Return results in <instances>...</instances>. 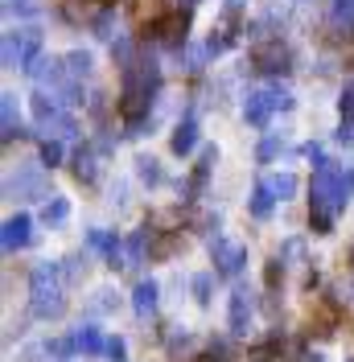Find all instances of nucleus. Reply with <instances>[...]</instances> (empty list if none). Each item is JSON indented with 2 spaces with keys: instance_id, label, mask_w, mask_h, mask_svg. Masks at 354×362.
Returning a JSON list of instances; mask_svg holds the SVG:
<instances>
[{
  "instance_id": "37998d69",
  "label": "nucleus",
  "mask_w": 354,
  "mask_h": 362,
  "mask_svg": "<svg viewBox=\"0 0 354 362\" xmlns=\"http://www.w3.org/2000/svg\"><path fill=\"white\" fill-rule=\"evenodd\" d=\"M198 362H219V358H215V354H206V358H198Z\"/></svg>"
},
{
  "instance_id": "7c9ffc66",
  "label": "nucleus",
  "mask_w": 354,
  "mask_h": 362,
  "mask_svg": "<svg viewBox=\"0 0 354 362\" xmlns=\"http://www.w3.org/2000/svg\"><path fill=\"white\" fill-rule=\"evenodd\" d=\"M177 247H181V235H173V230H169V235H161V239L153 235V259H169Z\"/></svg>"
},
{
  "instance_id": "cd10ccee",
  "label": "nucleus",
  "mask_w": 354,
  "mask_h": 362,
  "mask_svg": "<svg viewBox=\"0 0 354 362\" xmlns=\"http://www.w3.org/2000/svg\"><path fill=\"white\" fill-rule=\"evenodd\" d=\"M21 66V29L17 33H4V70Z\"/></svg>"
},
{
  "instance_id": "4468645a",
  "label": "nucleus",
  "mask_w": 354,
  "mask_h": 362,
  "mask_svg": "<svg viewBox=\"0 0 354 362\" xmlns=\"http://www.w3.org/2000/svg\"><path fill=\"white\" fill-rule=\"evenodd\" d=\"M99 148H91V144H83L74 157H70V169H74V181H83V185H95L99 181Z\"/></svg>"
},
{
  "instance_id": "aec40b11",
  "label": "nucleus",
  "mask_w": 354,
  "mask_h": 362,
  "mask_svg": "<svg viewBox=\"0 0 354 362\" xmlns=\"http://www.w3.org/2000/svg\"><path fill=\"white\" fill-rule=\"evenodd\" d=\"M136 177L144 181L149 189H161V185H165V173H161V160H156V157H144V153L136 157Z\"/></svg>"
},
{
  "instance_id": "49530a36",
  "label": "nucleus",
  "mask_w": 354,
  "mask_h": 362,
  "mask_svg": "<svg viewBox=\"0 0 354 362\" xmlns=\"http://www.w3.org/2000/svg\"><path fill=\"white\" fill-rule=\"evenodd\" d=\"M350 296H354V284H350Z\"/></svg>"
},
{
  "instance_id": "a18cd8bd",
  "label": "nucleus",
  "mask_w": 354,
  "mask_h": 362,
  "mask_svg": "<svg viewBox=\"0 0 354 362\" xmlns=\"http://www.w3.org/2000/svg\"><path fill=\"white\" fill-rule=\"evenodd\" d=\"M350 264H354V251H350Z\"/></svg>"
},
{
  "instance_id": "f257e3e1",
  "label": "nucleus",
  "mask_w": 354,
  "mask_h": 362,
  "mask_svg": "<svg viewBox=\"0 0 354 362\" xmlns=\"http://www.w3.org/2000/svg\"><path fill=\"white\" fill-rule=\"evenodd\" d=\"M346 169L342 165H333L330 157L317 160V169H313V181H309V223L317 235H330L333 230V218H338V210L346 206Z\"/></svg>"
},
{
  "instance_id": "a19ab883",
  "label": "nucleus",
  "mask_w": 354,
  "mask_h": 362,
  "mask_svg": "<svg viewBox=\"0 0 354 362\" xmlns=\"http://www.w3.org/2000/svg\"><path fill=\"white\" fill-rule=\"evenodd\" d=\"M301 153H305V157H309L313 165H317V160H326V148H321V144H317V140H309V144H305V148H301Z\"/></svg>"
},
{
  "instance_id": "f8f14e48",
  "label": "nucleus",
  "mask_w": 354,
  "mask_h": 362,
  "mask_svg": "<svg viewBox=\"0 0 354 362\" xmlns=\"http://www.w3.org/2000/svg\"><path fill=\"white\" fill-rule=\"evenodd\" d=\"M124 255H128V268H144V259H153V226H140L124 239Z\"/></svg>"
},
{
  "instance_id": "6ab92c4d",
  "label": "nucleus",
  "mask_w": 354,
  "mask_h": 362,
  "mask_svg": "<svg viewBox=\"0 0 354 362\" xmlns=\"http://www.w3.org/2000/svg\"><path fill=\"white\" fill-rule=\"evenodd\" d=\"M156 296H161V288H156L153 280H140L132 288V309L136 317H153L156 313Z\"/></svg>"
},
{
  "instance_id": "2f4dec72",
  "label": "nucleus",
  "mask_w": 354,
  "mask_h": 362,
  "mask_svg": "<svg viewBox=\"0 0 354 362\" xmlns=\"http://www.w3.org/2000/svg\"><path fill=\"white\" fill-rule=\"evenodd\" d=\"M42 165L45 169H58L62 165V140H54V136L42 140Z\"/></svg>"
},
{
  "instance_id": "4be33fe9",
  "label": "nucleus",
  "mask_w": 354,
  "mask_h": 362,
  "mask_svg": "<svg viewBox=\"0 0 354 362\" xmlns=\"http://www.w3.org/2000/svg\"><path fill=\"white\" fill-rule=\"evenodd\" d=\"M244 13H247V0H227L222 4V29L235 37L239 33V21H244Z\"/></svg>"
},
{
  "instance_id": "dca6fc26",
  "label": "nucleus",
  "mask_w": 354,
  "mask_h": 362,
  "mask_svg": "<svg viewBox=\"0 0 354 362\" xmlns=\"http://www.w3.org/2000/svg\"><path fill=\"white\" fill-rule=\"evenodd\" d=\"M276 202H280V198H276L272 181H260V185L251 189V202H247V210H251V218H260V223H264V218H272Z\"/></svg>"
},
{
  "instance_id": "5701e85b",
  "label": "nucleus",
  "mask_w": 354,
  "mask_h": 362,
  "mask_svg": "<svg viewBox=\"0 0 354 362\" xmlns=\"http://www.w3.org/2000/svg\"><path fill=\"white\" fill-rule=\"evenodd\" d=\"M280 153H285V136H280V132H268L264 140L256 144V160H264V165H268V160H276Z\"/></svg>"
},
{
  "instance_id": "72a5a7b5",
  "label": "nucleus",
  "mask_w": 354,
  "mask_h": 362,
  "mask_svg": "<svg viewBox=\"0 0 354 362\" xmlns=\"http://www.w3.org/2000/svg\"><path fill=\"white\" fill-rule=\"evenodd\" d=\"M103 354H108L111 362H128V341L120 338V334H111V338H108V350H103Z\"/></svg>"
},
{
  "instance_id": "1a4fd4ad",
  "label": "nucleus",
  "mask_w": 354,
  "mask_h": 362,
  "mask_svg": "<svg viewBox=\"0 0 354 362\" xmlns=\"http://www.w3.org/2000/svg\"><path fill=\"white\" fill-rule=\"evenodd\" d=\"M0 243H4L8 255H13V251H21V247H29V243H33V218H29V214H13V218L4 223Z\"/></svg>"
},
{
  "instance_id": "f704fd0d",
  "label": "nucleus",
  "mask_w": 354,
  "mask_h": 362,
  "mask_svg": "<svg viewBox=\"0 0 354 362\" xmlns=\"http://www.w3.org/2000/svg\"><path fill=\"white\" fill-rule=\"evenodd\" d=\"M115 305H120V296L111 293V288H99V293H95V305H91V309H95V313H111Z\"/></svg>"
},
{
  "instance_id": "de8ad7c7",
  "label": "nucleus",
  "mask_w": 354,
  "mask_h": 362,
  "mask_svg": "<svg viewBox=\"0 0 354 362\" xmlns=\"http://www.w3.org/2000/svg\"><path fill=\"white\" fill-rule=\"evenodd\" d=\"M346 362H354V358H346Z\"/></svg>"
},
{
  "instance_id": "2eb2a0df",
  "label": "nucleus",
  "mask_w": 354,
  "mask_h": 362,
  "mask_svg": "<svg viewBox=\"0 0 354 362\" xmlns=\"http://www.w3.org/2000/svg\"><path fill=\"white\" fill-rule=\"evenodd\" d=\"M215 160H219V148H202L198 165H194V173H190V181H185V198L194 202L202 189H206V181H210V169H215Z\"/></svg>"
},
{
  "instance_id": "ea45409f",
  "label": "nucleus",
  "mask_w": 354,
  "mask_h": 362,
  "mask_svg": "<svg viewBox=\"0 0 354 362\" xmlns=\"http://www.w3.org/2000/svg\"><path fill=\"white\" fill-rule=\"evenodd\" d=\"M156 4H161V0H136V13H140V17H161Z\"/></svg>"
},
{
  "instance_id": "39448f33",
  "label": "nucleus",
  "mask_w": 354,
  "mask_h": 362,
  "mask_svg": "<svg viewBox=\"0 0 354 362\" xmlns=\"http://www.w3.org/2000/svg\"><path fill=\"white\" fill-rule=\"evenodd\" d=\"M251 66L260 70V74H288L292 70V54H288V45L280 37H268L251 49Z\"/></svg>"
},
{
  "instance_id": "b1692460",
  "label": "nucleus",
  "mask_w": 354,
  "mask_h": 362,
  "mask_svg": "<svg viewBox=\"0 0 354 362\" xmlns=\"http://www.w3.org/2000/svg\"><path fill=\"white\" fill-rule=\"evenodd\" d=\"M83 276H87V255H83V251L67 255V259H62V280H67V284H79Z\"/></svg>"
},
{
  "instance_id": "412c9836",
  "label": "nucleus",
  "mask_w": 354,
  "mask_h": 362,
  "mask_svg": "<svg viewBox=\"0 0 354 362\" xmlns=\"http://www.w3.org/2000/svg\"><path fill=\"white\" fill-rule=\"evenodd\" d=\"M67 218H70V202L62 198V194H54V198L42 206V223L45 226H62Z\"/></svg>"
},
{
  "instance_id": "7ed1b4c3",
  "label": "nucleus",
  "mask_w": 354,
  "mask_h": 362,
  "mask_svg": "<svg viewBox=\"0 0 354 362\" xmlns=\"http://www.w3.org/2000/svg\"><path fill=\"white\" fill-rule=\"evenodd\" d=\"M272 112H292V95H288V90H280V87L247 90V99H244V119H247V124L264 128Z\"/></svg>"
},
{
  "instance_id": "6e6552de",
  "label": "nucleus",
  "mask_w": 354,
  "mask_h": 362,
  "mask_svg": "<svg viewBox=\"0 0 354 362\" xmlns=\"http://www.w3.org/2000/svg\"><path fill=\"white\" fill-rule=\"evenodd\" d=\"M87 243L99 251L103 259H108L111 268H120V264L128 259V255H124V243H120V235H115V230H103V226H95V230H87Z\"/></svg>"
},
{
  "instance_id": "9b49d317",
  "label": "nucleus",
  "mask_w": 354,
  "mask_h": 362,
  "mask_svg": "<svg viewBox=\"0 0 354 362\" xmlns=\"http://www.w3.org/2000/svg\"><path fill=\"white\" fill-rule=\"evenodd\" d=\"M13 189H17V194H45V169H38V165H21L17 177L4 181V194H8V198H13Z\"/></svg>"
},
{
  "instance_id": "473e14b6",
  "label": "nucleus",
  "mask_w": 354,
  "mask_h": 362,
  "mask_svg": "<svg viewBox=\"0 0 354 362\" xmlns=\"http://www.w3.org/2000/svg\"><path fill=\"white\" fill-rule=\"evenodd\" d=\"M272 189H276L280 202H288V198L297 194V177H292V173H280V177H272Z\"/></svg>"
},
{
  "instance_id": "20e7f679",
  "label": "nucleus",
  "mask_w": 354,
  "mask_h": 362,
  "mask_svg": "<svg viewBox=\"0 0 354 362\" xmlns=\"http://www.w3.org/2000/svg\"><path fill=\"white\" fill-rule=\"evenodd\" d=\"M190 8H169L149 21L144 29V42H161V45H185V33H190Z\"/></svg>"
},
{
  "instance_id": "a878e982",
  "label": "nucleus",
  "mask_w": 354,
  "mask_h": 362,
  "mask_svg": "<svg viewBox=\"0 0 354 362\" xmlns=\"http://www.w3.org/2000/svg\"><path fill=\"white\" fill-rule=\"evenodd\" d=\"M190 346H194V334H190L185 325H173V329H169V338H165V350L177 358V354H181V350H190Z\"/></svg>"
},
{
  "instance_id": "c9c22d12",
  "label": "nucleus",
  "mask_w": 354,
  "mask_h": 362,
  "mask_svg": "<svg viewBox=\"0 0 354 362\" xmlns=\"http://www.w3.org/2000/svg\"><path fill=\"white\" fill-rule=\"evenodd\" d=\"M45 350H50L54 358H70L79 346H74V338H58V341H45Z\"/></svg>"
},
{
  "instance_id": "c85d7f7f",
  "label": "nucleus",
  "mask_w": 354,
  "mask_h": 362,
  "mask_svg": "<svg viewBox=\"0 0 354 362\" xmlns=\"http://www.w3.org/2000/svg\"><path fill=\"white\" fill-rule=\"evenodd\" d=\"M330 17H333L338 29H346V33H350V29H354V0H333Z\"/></svg>"
},
{
  "instance_id": "58836bf2",
  "label": "nucleus",
  "mask_w": 354,
  "mask_h": 362,
  "mask_svg": "<svg viewBox=\"0 0 354 362\" xmlns=\"http://www.w3.org/2000/svg\"><path fill=\"white\" fill-rule=\"evenodd\" d=\"M338 107H342V115H354V78L342 87V95H338Z\"/></svg>"
},
{
  "instance_id": "393cba45",
  "label": "nucleus",
  "mask_w": 354,
  "mask_h": 362,
  "mask_svg": "<svg viewBox=\"0 0 354 362\" xmlns=\"http://www.w3.org/2000/svg\"><path fill=\"white\" fill-rule=\"evenodd\" d=\"M91 66H95V58H91L87 49H70V54H67V70H70V78H87Z\"/></svg>"
},
{
  "instance_id": "79ce46f5",
  "label": "nucleus",
  "mask_w": 354,
  "mask_h": 362,
  "mask_svg": "<svg viewBox=\"0 0 354 362\" xmlns=\"http://www.w3.org/2000/svg\"><path fill=\"white\" fill-rule=\"evenodd\" d=\"M4 8H8V13H33L29 0H4Z\"/></svg>"
},
{
  "instance_id": "c03bdc74",
  "label": "nucleus",
  "mask_w": 354,
  "mask_h": 362,
  "mask_svg": "<svg viewBox=\"0 0 354 362\" xmlns=\"http://www.w3.org/2000/svg\"><path fill=\"white\" fill-rule=\"evenodd\" d=\"M99 4H111V0H99Z\"/></svg>"
},
{
  "instance_id": "f3484780",
  "label": "nucleus",
  "mask_w": 354,
  "mask_h": 362,
  "mask_svg": "<svg viewBox=\"0 0 354 362\" xmlns=\"http://www.w3.org/2000/svg\"><path fill=\"white\" fill-rule=\"evenodd\" d=\"M0 128H4V144L21 140V115H17V95H4L0 99Z\"/></svg>"
},
{
  "instance_id": "e433bc0d",
  "label": "nucleus",
  "mask_w": 354,
  "mask_h": 362,
  "mask_svg": "<svg viewBox=\"0 0 354 362\" xmlns=\"http://www.w3.org/2000/svg\"><path fill=\"white\" fill-rule=\"evenodd\" d=\"M338 144H346V148H354V115H342V124H338Z\"/></svg>"
},
{
  "instance_id": "0eeeda50",
  "label": "nucleus",
  "mask_w": 354,
  "mask_h": 362,
  "mask_svg": "<svg viewBox=\"0 0 354 362\" xmlns=\"http://www.w3.org/2000/svg\"><path fill=\"white\" fill-rule=\"evenodd\" d=\"M62 66H67V58H38L29 74L42 83V90H54V95H58V90L70 83V70H62Z\"/></svg>"
},
{
  "instance_id": "ddd939ff",
  "label": "nucleus",
  "mask_w": 354,
  "mask_h": 362,
  "mask_svg": "<svg viewBox=\"0 0 354 362\" xmlns=\"http://www.w3.org/2000/svg\"><path fill=\"white\" fill-rule=\"evenodd\" d=\"M198 136H202L198 132V119H194V115H185V119L173 128V136H169V153H173V157H190V153L198 148Z\"/></svg>"
},
{
  "instance_id": "9d476101",
  "label": "nucleus",
  "mask_w": 354,
  "mask_h": 362,
  "mask_svg": "<svg viewBox=\"0 0 354 362\" xmlns=\"http://www.w3.org/2000/svg\"><path fill=\"white\" fill-rule=\"evenodd\" d=\"M251 296L244 293V288H235L231 293V305H227V321H231V334L235 338H247V325H251Z\"/></svg>"
},
{
  "instance_id": "423d86ee",
  "label": "nucleus",
  "mask_w": 354,
  "mask_h": 362,
  "mask_svg": "<svg viewBox=\"0 0 354 362\" xmlns=\"http://www.w3.org/2000/svg\"><path fill=\"white\" fill-rule=\"evenodd\" d=\"M210 259H215V272H219V276L235 280V276L244 272V264H247V247H239V243L215 235V239H210Z\"/></svg>"
},
{
  "instance_id": "a211bd4d",
  "label": "nucleus",
  "mask_w": 354,
  "mask_h": 362,
  "mask_svg": "<svg viewBox=\"0 0 354 362\" xmlns=\"http://www.w3.org/2000/svg\"><path fill=\"white\" fill-rule=\"evenodd\" d=\"M74 346H79V354H103L108 350V338H103L99 325H79L74 329Z\"/></svg>"
},
{
  "instance_id": "bb28decb",
  "label": "nucleus",
  "mask_w": 354,
  "mask_h": 362,
  "mask_svg": "<svg viewBox=\"0 0 354 362\" xmlns=\"http://www.w3.org/2000/svg\"><path fill=\"white\" fill-rule=\"evenodd\" d=\"M285 259H280V255H272V259H268L264 264V284H268V293H276V288H280V284H285Z\"/></svg>"
},
{
  "instance_id": "f03ea898",
  "label": "nucleus",
  "mask_w": 354,
  "mask_h": 362,
  "mask_svg": "<svg viewBox=\"0 0 354 362\" xmlns=\"http://www.w3.org/2000/svg\"><path fill=\"white\" fill-rule=\"evenodd\" d=\"M62 264H38L29 272V309L38 321H58L67 313V296H62Z\"/></svg>"
},
{
  "instance_id": "c756f323",
  "label": "nucleus",
  "mask_w": 354,
  "mask_h": 362,
  "mask_svg": "<svg viewBox=\"0 0 354 362\" xmlns=\"http://www.w3.org/2000/svg\"><path fill=\"white\" fill-rule=\"evenodd\" d=\"M210 288H215V276H210V272H198V276L190 280V293H194L198 305H210Z\"/></svg>"
},
{
  "instance_id": "4c0bfd02",
  "label": "nucleus",
  "mask_w": 354,
  "mask_h": 362,
  "mask_svg": "<svg viewBox=\"0 0 354 362\" xmlns=\"http://www.w3.org/2000/svg\"><path fill=\"white\" fill-rule=\"evenodd\" d=\"M288 362H326V358H321L317 350H305V346H292V350H288Z\"/></svg>"
}]
</instances>
